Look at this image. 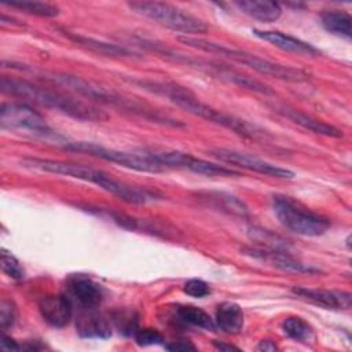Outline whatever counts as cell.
Listing matches in <instances>:
<instances>
[{"instance_id": "cell-1", "label": "cell", "mask_w": 352, "mask_h": 352, "mask_svg": "<svg viewBox=\"0 0 352 352\" xmlns=\"http://www.w3.org/2000/svg\"><path fill=\"white\" fill-rule=\"evenodd\" d=\"M21 165L29 169L62 175V176L78 179L82 182H89L128 204L143 205V204H148L160 199V195L155 191L120 182L111 177L109 173L96 168H91L88 165L55 161V160H43V158H23L21 161Z\"/></svg>"}, {"instance_id": "cell-2", "label": "cell", "mask_w": 352, "mask_h": 352, "mask_svg": "<svg viewBox=\"0 0 352 352\" xmlns=\"http://www.w3.org/2000/svg\"><path fill=\"white\" fill-rule=\"evenodd\" d=\"M133 82L143 87L147 91L166 96L172 103H175L177 107L186 110L187 113H190L195 117L204 118L206 121H210L213 124H217L223 128H227L242 138L252 139V140H260V139L265 140V139L271 138V135L268 132H265L263 128L257 126L256 124H250L246 120L223 113L221 110H217V109L201 102L191 91H188L180 85L148 81V80H133Z\"/></svg>"}, {"instance_id": "cell-3", "label": "cell", "mask_w": 352, "mask_h": 352, "mask_svg": "<svg viewBox=\"0 0 352 352\" xmlns=\"http://www.w3.org/2000/svg\"><path fill=\"white\" fill-rule=\"evenodd\" d=\"M44 78L55 85L67 88L87 99L121 109L124 111H129L131 114L139 116L150 122L160 124L164 126H172V128H184V124L146 103H142L136 99L120 95L113 92L111 89H106L89 80L81 78L78 76L67 74V73H45Z\"/></svg>"}, {"instance_id": "cell-4", "label": "cell", "mask_w": 352, "mask_h": 352, "mask_svg": "<svg viewBox=\"0 0 352 352\" xmlns=\"http://www.w3.org/2000/svg\"><path fill=\"white\" fill-rule=\"evenodd\" d=\"M0 88L4 94L10 96L28 100L41 107L56 110L62 114H66L80 121L98 122V121H106L109 118L106 111L100 110L99 107L91 103L67 96L51 88L36 85L26 80L3 76L0 80Z\"/></svg>"}, {"instance_id": "cell-5", "label": "cell", "mask_w": 352, "mask_h": 352, "mask_svg": "<svg viewBox=\"0 0 352 352\" xmlns=\"http://www.w3.org/2000/svg\"><path fill=\"white\" fill-rule=\"evenodd\" d=\"M177 40L188 47L198 48V50H202L206 52L219 54L232 62L241 63L243 66L253 69L254 72H257L260 74L271 76L274 78H279V80H285V81H290V82H302L309 78V76L305 72H302L297 67H292L289 65H282L278 62L268 60L265 58H260L258 55L250 54L245 50H238V48L227 47L223 44L213 43V41H208L204 38L188 37V36H180V37H177Z\"/></svg>"}, {"instance_id": "cell-6", "label": "cell", "mask_w": 352, "mask_h": 352, "mask_svg": "<svg viewBox=\"0 0 352 352\" xmlns=\"http://www.w3.org/2000/svg\"><path fill=\"white\" fill-rule=\"evenodd\" d=\"M272 209L279 223L294 234L302 236H319L330 228L327 217L307 208L292 197L280 194L274 195Z\"/></svg>"}, {"instance_id": "cell-7", "label": "cell", "mask_w": 352, "mask_h": 352, "mask_svg": "<svg viewBox=\"0 0 352 352\" xmlns=\"http://www.w3.org/2000/svg\"><path fill=\"white\" fill-rule=\"evenodd\" d=\"M128 7L155 23L165 26L170 30L183 33L184 36L192 34H205L208 32V25L198 16L186 12L172 4L160 3V1H132L128 3Z\"/></svg>"}, {"instance_id": "cell-8", "label": "cell", "mask_w": 352, "mask_h": 352, "mask_svg": "<svg viewBox=\"0 0 352 352\" xmlns=\"http://www.w3.org/2000/svg\"><path fill=\"white\" fill-rule=\"evenodd\" d=\"M66 150L84 153L96 158H100L103 161H109L113 164H117L120 166L138 170V172H150V173H160L164 169L157 165L154 161H151L144 150L139 153L133 151H122L116 148H109L96 143L91 142H69L63 146Z\"/></svg>"}, {"instance_id": "cell-9", "label": "cell", "mask_w": 352, "mask_h": 352, "mask_svg": "<svg viewBox=\"0 0 352 352\" xmlns=\"http://www.w3.org/2000/svg\"><path fill=\"white\" fill-rule=\"evenodd\" d=\"M147 157L160 165L164 170L168 168L176 169H187L194 173L205 175V176H221L231 177L239 176L238 170L231 168L205 161L202 158H197L188 153H182L177 150H144Z\"/></svg>"}, {"instance_id": "cell-10", "label": "cell", "mask_w": 352, "mask_h": 352, "mask_svg": "<svg viewBox=\"0 0 352 352\" xmlns=\"http://www.w3.org/2000/svg\"><path fill=\"white\" fill-rule=\"evenodd\" d=\"M0 126L1 129L28 131L40 136H52L54 132L47 124L45 118L28 103L10 102L0 107Z\"/></svg>"}, {"instance_id": "cell-11", "label": "cell", "mask_w": 352, "mask_h": 352, "mask_svg": "<svg viewBox=\"0 0 352 352\" xmlns=\"http://www.w3.org/2000/svg\"><path fill=\"white\" fill-rule=\"evenodd\" d=\"M210 154L217 158L221 162H226L228 165H234L246 170H252L260 175H265L270 177L276 179H293L294 173L286 168L274 165L268 161H264L256 155L242 153L232 148H224V147H216L210 150Z\"/></svg>"}, {"instance_id": "cell-12", "label": "cell", "mask_w": 352, "mask_h": 352, "mask_svg": "<svg viewBox=\"0 0 352 352\" xmlns=\"http://www.w3.org/2000/svg\"><path fill=\"white\" fill-rule=\"evenodd\" d=\"M243 252L245 254L285 272L308 274V275L319 272L318 268L300 261L298 258L292 256L287 250H282L275 246H249V248H243Z\"/></svg>"}, {"instance_id": "cell-13", "label": "cell", "mask_w": 352, "mask_h": 352, "mask_svg": "<svg viewBox=\"0 0 352 352\" xmlns=\"http://www.w3.org/2000/svg\"><path fill=\"white\" fill-rule=\"evenodd\" d=\"M37 307L43 320L56 329L67 326L73 318V301L66 293L45 294L38 300Z\"/></svg>"}, {"instance_id": "cell-14", "label": "cell", "mask_w": 352, "mask_h": 352, "mask_svg": "<svg viewBox=\"0 0 352 352\" xmlns=\"http://www.w3.org/2000/svg\"><path fill=\"white\" fill-rule=\"evenodd\" d=\"M66 294L73 304L77 302L82 309L96 308L103 300V289L100 285L82 274H76L67 278Z\"/></svg>"}, {"instance_id": "cell-15", "label": "cell", "mask_w": 352, "mask_h": 352, "mask_svg": "<svg viewBox=\"0 0 352 352\" xmlns=\"http://www.w3.org/2000/svg\"><path fill=\"white\" fill-rule=\"evenodd\" d=\"M293 294L304 301L322 307L324 309L341 311L349 309L352 296L349 292L344 290H330V289H315V287H293Z\"/></svg>"}, {"instance_id": "cell-16", "label": "cell", "mask_w": 352, "mask_h": 352, "mask_svg": "<svg viewBox=\"0 0 352 352\" xmlns=\"http://www.w3.org/2000/svg\"><path fill=\"white\" fill-rule=\"evenodd\" d=\"M253 34L270 44H272L274 47L286 51V52H292V54H297V55H302V56H318L320 55V51L314 47L312 44L297 38L294 36L278 32V30H260V29H253Z\"/></svg>"}, {"instance_id": "cell-17", "label": "cell", "mask_w": 352, "mask_h": 352, "mask_svg": "<svg viewBox=\"0 0 352 352\" xmlns=\"http://www.w3.org/2000/svg\"><path fill=\"white\" fill-rule=\"evenodd\" d=\"M272 109L280 114L282 117L290 120L292 122L300 125L301 128L304 129H308L314 133H318V135H323V136H327V138H341L342 133L340 129H337L336 126L322 121V120H316L305 113H301L300 110L297 109H293V107H289V106H285V104H275L272 106Z\"/></svg>"}, {"instance_id": "cell-18", "label": "cell", "mask_w": 352, "mask_h": 352, "mask_svg": "<svg viewBox=\"0 0 352 352\" xmlns=\"http://www.w3.org/2000/svg\"><path fill=\"white\" fill-rule=\"evenodd\" d=\"M76 329L82 338H109L111 336L110 320L96 308L82 309L77 316Z\"/></svg>"}, {"instance_id": "cell-19", "label": "cell", "mask_w": 352, "mask_h": 352, "mask_svg": "<svg viewBox=\"0 0 352 352\" xmlns=\"http://www.w3.org/2000/svg\"><path fill=\"white\" fill-rule=\"evenodd\" d=\"M60 32L63 33L65 37H67L70 41L92 51V52H96L99 55H106V56H114V58H120V56H135L136 54L124 47V45H118V44H113V43H106V41H102V40H98V38H92V37H88V36H84V34H80V33H76V32H70V30H66V29H60Z\"/></svg>"}, {"instance_id": "cell-20", "label": "cell", "mask_w": 352, "mask_h": 352, "mask_svg": "<svg viewBox=\"0 0 352 352\" xmlns=\"http://www.w3.org/2000/svg\"><path fill=\"white\" fill-rule=\"evenodd\" d=\"M245 322V315L241 308V305L224 301L217 305L216 314H214V323L216 327L223 330L227 334H238Z\"/></svg>"}, {"instance_id": "cell-21", "label": "cell", "mask_w": 352, "mask_h": 352, "mask_svg": "<svg viewBox=\"0 0 352 352\" xmlns=\"http://www.w3.org/2000/svg\"><path fill=\"white\" fill-rule=\"evenodd\" d=\"M235 7H238L239 11L249 15L250 18H254L261 22H275L279 19L282 14V8L275 1H267V0H241L234 3Z\"/></svg>"}, {"instance_id": "cell-22", "label": "cell", "mask_w": 352, "mask_h": 352, "mask_svg": "<svg viewBox=\"0 0 352 352\" xmlns=\"http://www.w3.org/2000/svg\"><path fill=\"white\" fill-rule=\"evenodd\" d=\"M175 319L183 326L198 327L204 330L216 329L214 319H212L206 311L195 305H177L175 311Z\"/></svg>"}, {"instance_id": "cell-23", "label": "cell", "mask_w": 352, "mask_h": 352, "mask_svg": "<svg viewBox=\"0 0 352 352\" xmlns=\"http://www.w3.org/2000/svg\"><path fill=\"white\" fill-rule=\"evenodd\" d=\"M320 23L334 36L348 40L352 37V18L344 10H327L322 12Z\"/></svg>"}, {"instance_id": "cell-24", "label": "cell", "mask_w": 352, "mask_h": 352, "mask_svg": "<svg viewBox=\"0 0 352 352\" xmlns=\"http://www.w3.org/2000/svg\"><path fill=\"white\" fill-rule=\"evenodd\" d=\"M282 330L286 337L296 342L309 344L315 340L314 329L305 322L302 318L298 316H289L282 322Z\"/></svg>"}, {"instance_id": "cell-25", "label": "cell", "mask_w": 352, "mask_h": 352, "mask_svg": "<svg viewBox=\"0 0 352 352\" xmlns=\"http://www.w3.org/2000/svg\"><path fill=\"white\" fill-rule=\"evenodd\" d=\"M205 198L208 202H212L217 209L227 212L230 214L245 217L249 214L246 205L236 197L224 194V192H208Z\"/></svg>"}, {"instance_id": "cell-26", "label": "cell", "mask_w": 352, "mask_h": 352, "mask_svg": "<svg viewBox=\"0 0 352 352\" xmlns=\"http://www.w3.org/2000/svg\"><path fill=\"white\" fill-rule=\"evenodd\" d=\"M6 6L16 8L25 14L43 16V18H54L59 15V8L54 4L44 3V1H11L6 3Z\"/></svg>"}, {"instance_id": "cell-27", "label": "cell", "mask_w": 352, "mask_h": 352, "mask_svg": "<svg viewBox=\"0 0 352 352\" xmlns=\"http://www.w3.org/2000/svg\"><path fill=\"white\" fill-rule=\"evenodd\" d=\"M1 270L11 279L21 280L25 278V270L19 260L6 249H1Z\"/></svg>"}, {"instance_id": "cell-28", "label": "cell", "mask_w": 352, "mask_h": 352, "mask_svg": "<svg viewBox=\"0 0 352 352\" xmlns=\"http://www.w3.org/2000/svg\"><path fill=\"white\" fill-rule=\"evenodd\" d=\"M113 322L120 333L125 336H132L136 333L138 327V316L131 311H118L113 315Z\"/></svg>"}, {"instance_id": "cell-29", "label": "cell", "mask_w": 352, "mask_h": 352, "mask_svg": "<svg viewBox=\"0 0 352 352\" xmlns=\"http://www.w3.org/2000/svg\"><path fill=\"white\" fill-rule=\"evenodd\" d=\"M135 341L139 346H151V345H161L164 344V336L151 327H144V329H138L136 333L133 334Z\"/></svg>"}, {"instance_id": "cell-30", "label": "cell", "mask_w": 352, "mask_h": 352, "mask_svg": "<svg viewBox=\"0 0 352 352\" xmlns=\"http://www.w3.org/2000/svg\"><path fill=\"white\" fill-rule=\"evenodd\" d=\"M183 292L190 296V297H194V298H202L208 294H210V286L202 280V279H198V278H192V279H188L184 285H183Z\"/></svg>"}, {"instance_id": "cell-31", "label": "cell", "mask_w": 352, "mask_h": 352, "mask_svg": "<svg viewBox=\"0 0 352 352\" xmlns=\"http://www.w3.org/2000/svg\"><path fill=\"white\" fill-rule=\"evenodd\" d=\"M16 318V308L15 304L11 300H1L0 302V326L1 330L6 331L8 327H11Z\"/></svg>"}, {"instance_id": "cell-32", "label": "cell", "mask_w": 352, "mask_h": 352, "mask_svg": "<svg viewBox=\"0 0 352 352\" xmlns=\"http://www.w3.org/2000/svg\"><path fill=\"white\" fill-rule=\"evenodd\" d=\"M0 348L3 351H21L22 345L18 344L15 340H12L11 337H8L4 331L1 336V341H0Z\"/></svg>"}, {"instance_id": "cell-33", "label": "cell", "mask_w": 352, "mask_h": 352, "mask_svg": "<svg viewBox=\"0 0 352 352\" xmlns=\"http://www.w3.org/2000/svg\"><path fill=\"white\" fill-rule=\"evenodd\" d=\"M165 349H168V351H195L197 346L194 344H191L190 341H173L170 344H166Z\"/></svg>"}, {"instance_id": "cell-34", "label": "cell", "mask_w": 352, "mask_h": 352, "mask_svg": "<svg viewBox=\"0 0 352 352\" xmlns=\"http://www.w3.org/2000/svg\"><path fill=\"white\" fill-rule=\"evenodd\" d=\"M257 349L258 351H276L278 346L274 341H270V340H263L258 345H257Z\"/></svg>"}, {"instance_id": "cell-35", "label": "cell", "mask_w": 352, "mask_h": 352, "mask_svg": "<svg viewBox=\"0 0 352 352\" xmlns=\"http://www.w3.org/2000/svg\"><path fill=\"white\" fill-rule=\"evenodd\" d=\"M213 345L219 351H239L238 346H235L232 344H226V342H221V341H214Z\"/></svg>"}]
</instances>
